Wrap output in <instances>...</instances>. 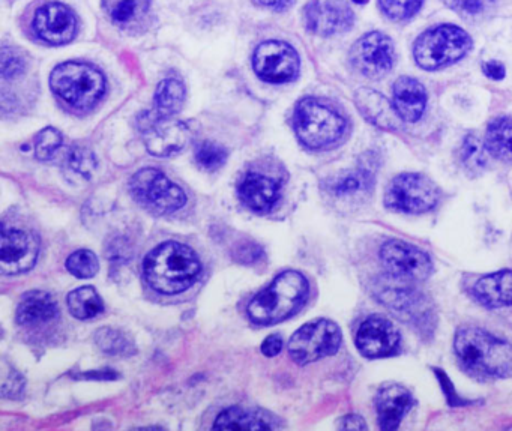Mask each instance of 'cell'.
Segmentation results:
<instances>
[{"mask_svg":"<svg viewBox=\"0 0 512 431\" xmlns=\"http://www.w3.org/2000/svg\"><path fill=\"white\" fill-rule=\"evenodd\" d=\"M353 2H355V4H365V2H367V0H353Z\"/></svg>","mask_w":512,"mask_h":431,"instance_id":"44","label":"cell"},{"mask_svg":"<svg viewBox=\"0 0 512 431\" xmlns=\"http://www.w3.org/2000/svg\"><path fill=\"white\" fill-rule=\"evenodd\" d=\"M455 355L461 367L476 379L512 376V344L476 326H464L455 334Z\"/></svg>","mask_w":512,"mask_h":431,"instance_id":"1","label":"cell"},{"mask_svg":"<svg viewBox=\"0 0 512 431\" xmlns=\"http://www.w3.org/2000/svg\"><path fill=\"white\" fill-rule=\"evenodd\" d=\"M130 190L140 205L157 214H173L187 203L182 188L152 167L140 170L131 178Z\"/></svg>","mask_w":512,"mask_h":431,"instance_id":"7","label":"cell"},{"mask_svg":"<svg viewBox=\"0 0 512 431\" xmlns=\"http://www.w3.org/2000/svg\"><path fill=\"white\" fill-rule=\"evenodd\" d=\"M34 31L44 43L53 46L70 43L77 31L76 16L67 5L50 2L35 13Z\"/></svg>","mask_w":512,"mask_h":431,"instance_id":"15","label":"cell"},{"mask_svg":"<svg viewBox=\"0 0 512 431\" xmlns=\"http://www.w3.org/2000/svg\"><path fill=\"white\" fill-rule=\"evenodd\" d=\"M485 76L493 80H502L505 77V67L500 62L490 61L484 64Z\"/></svg>","mask_w":512,"mask_h":431,"instance_id":"42","label":"cell"},{"mask_svg":"<svg viewBox=\"0 0 512 431\" xmlns=\"http://www.w3.org/2000/svg\"><path fill=\"white\" fill-rule=\"evenodd\" d=\"M139 127L145 136L146 148L155 157H172L181 152L190 140V128L184 122L160 118L154 112L143 115Z\"/></svg>","mask_w":512,"mask_h":431,"instance_id":"13","label":"cell"},{"mask_svg":"<svg viewBox=\"0 0 512 431\" xmlns=\"http://www.w3.org/2000/svg\"><path fill=\"white\" fill-rule=\"evenodd\" d=\"M281 187L275 179L260 173H248L239 185V197L247 208L269 212L277 205Z\"/></svg>","mask_w":512,"mask_h":431,"instance_id":"19","label":"cell"},{"mask_svg":"<svg viewBox=\"0 0 512 431\" xmlns=\"http://www.w3.org/2000/svg\"><path fill=\"white\" fill-rule=\"evenodd\" d=\"M50 86L58 97L74 109L94 107L106 92L103 74L85 62H65L50 76Z\"/></svg>","mask_w":512,"mask_h":431,"instance_id":"5","label":"cell"},{"mask_svg":"<svg viewBox=\"0 0 512 431\" xmlns=\"http://www.w3.org/2000/svg\"><path fill=\"white\" fill-rule=\"evenodd\" d=\"M95 167H97V161H95L94 154L89 152L88 149L77 148L68 155L67 169L70 170L74 176L89 179Z\"/></svg>","mask_w":512,"mask_h":431,"instance_id":"36","label":"cell"},{"mask_svg":"<svg viewBox=\"0 0 512 431\" xmlns=\"http://www.w3.org/2000/svg\"><path fill=\"white\" fill-rule=\"evenodd\" d=\"M380 260L394 280L424 281L433 272V262L425 251L398 239L383 244Z\"/></svg>","mask_w":512,"mask_h":431,"instance_id":"10","label":"cell"},{"mask_svg":"<svg viewBox=\"0 0 512 431\" xmlns=\"http://www.w3.org/2000/svg\"><path fill=\"white\" fill-rule=\"evenodd\" d=\"M185 103V88L179 80L166 79L160 82L155 91L154 113L160 118L169 119L181 112Z\"/></svg>","mask_w":512,"mask_h":431,"instance_id":"26","label":"cell"},{"mask_svg":"<svg viewBox=\"0 0 512 431\" xmlns=\"http://www.w3.org/2000/svg\"><path fill=\"white\" fill-rule=\"evenodd\" d=\"M58 302L44 290L28 292L17 308V322L20 325H44L58 316Z\"/></svg>","mask_w":512,"mask_h":431,"instance_id":"23","label":"cell"},{"mask_svg":"<svg viewBox=\"0 0 512 431\" xmlns=\"http://www.w3.org/2000/svg\"><path fill=\"white\" fill-rule=\"evenodd\" d=\"M62 146V134L56 128H46L37 136L35 155L38 160H52Z\"/></svg>","mask_w":512,"mask_h":431,"instance_id":"35","label":"cell"},{"mask_svg":"<svg viewBox=\"0 0 512 431\" xmlns=\"http://www.w3.org/2000/svg\"><path fill=\"white\" fill-rule=\"evenodd\" d=\"M472 47V38L466 31L452 25L428 29L416 40L413 56L424 70H439L463 59Z\"/></svg>","mask_w":512,"mask_h":431,"instance_id":"6","label":"cell"},{"mask_svg":"<svg viewBox=\"0 0 512 431\" xmlns=\"http://www.w3.org/2000/svg\"><path fill=\"white\" fill-rule=\"evenodd\" d=\"M67 269L74 277L86 280V278H92L97 275L100 263H98L97 256L92 251L79 250L68 257Z\"/></svg>","mask_w":512,"mask_h":431,"instance_id":"31","label":"cell"},{"mask_svg":"<svg viewBox=\"0 0 512 431\" xmlns=\"http://www.w3.org/2000/svg\"><path fill=\"white\" fill-rule=\"evenodd\" d=\"M310 284L298 271L278 275L248 304V316L256 325H275L296 313L307 301Z\"/></svg>","mask_w":512,"mask_h":431,"instance_id":"3","label":"cell"},{"mask_svg":"<svg viewBox=\"0 0 512 431\" xmlns=\"http://www.w3.org/2000/svg\"><path fill=\"white\" fill-rule=\"evenodd\" d=\"M293 127L302 145L328 149L343 139L346 119L334 107L317 98H305L296 106Z\"/></svg>","mask_w":512,"mask_h":431,"instance_id":"4","label":"cell"},{"mask_svg":"<svg viewBox=\"0 0 512 431\" xmlns=\"http://www.w3.org/2000/svg\"><path fill=\"white\" fill-rule=\"evenodd\" d=\"M473 296L487 308L512 305V271H499L484 275L473 286Z\"/></svg>","mask_w":512,"mask_h":431,"instance_id":"22","label":"cell"},{"mask_svg":"<svg viewBox=\"0 0 512 431\" xmlns=\"http://www.w3.org/2000/svg\"><path fill=\"white\" fill-rule=\"evenodd\" d=\"M227 160V151L217 143L203 142L196 148V161L209 172L220 169Z\"/></svg>","mask_w":512,"mask_h":431,"instance_id":"33","label":"cell"},{"mask_svg":"<svg viewBox=\"0 0 512 431\" xmlns=\"http://www.w3.org/2000/svg\"><path fill=\"white\" fill-rule=\"evenodd\" d=\"M68 308L74 317L80 320L92 319L103 313L104 301L97 290L91 286L73 290L67 298Z\"/></svg>","mask_w":512,"mask_h":431,"instance_id":"28","label":"cell"},{"mask_svg":"<svg viewBox=\"0 0 512 431\" xmlns=\"http://www.w3.org/2000/svg\"><path fill=\"white\" fill-rule=\"evenodd\" d=\"M394 107L401 121L418 122L427 107V92L418 80L400 77L394 85Z\"/></svg>","mask_w":512,"mask_h":431,"instance_id":"21","label":"cell"},{"mask_svg":"<svg viewBox=\"0 0 512 431\" xmlns=\"http://www.w3.org/2000/svg\"><path fill=\"white\" fill-rule=\"evenodd\" d=\"M350 61L362 76L380 79L394 67V43L380 32H371L353 44Z\"/></svg>","mask_w":512,"mask_h":431,"instance_id":"12","label":"cell"},{"mask_svg":"<svg viewBox=\"0 0 512 431\" xmlns=\"http://www.w3.org/2000/svg\"><path fill=\"white\" fill-rule=\"evenodd\" d=\"M355 103L361 115L380 130L397 131L401 118L388 100L373 89H359Z\"/></svg>","mask_w":512,"mask_h":431,"instance_id":"20","label":"cell"},{"mask_svg":"<svg viewBox=\"0 0 512 431\" xmlns=\"http://www.w3.org/2000/svg\"><path fill=\"white\" fill-rule=\"evenodd\" d=\"M40 254V242L32 233L25 230L2 229V247H0V266L8 275L31 271Z\"/></svg>","mask_w":512,"mask_h":431,"instance_id":"14","label":"cell"},{"mask_svg":"<svg viewBox=\"0 0 512 431\" xmlns=\"http://www.w3.org/2000/svg\"><path fill=\"white\" fill-rule=\"evenodd\" d=\"M413 406V397L404 386L385 385L377 392L376 413L380 428L397 430L406 413Z\"/></svg>","mask_w":512,"mask_h":431,"instance_id":"18","label":"cell"},{"mask_svg":"<svg viewBox=\"0 0 512 431\" xmlns=\"http://www.w3.org/2000/svg\"><path fill=\"white\" fill-rule=\"evenodd\" d=\"M353 20L355 17L352 10L341 0H314L305 8V25L308 31L322 37L349 31Z\"/></svg>","mask_w":512,"mask_h":431,"instance_id":"16","label":"cell"},{"mask_svg":"<svg viewBox=\"0 0 512 431\" xmlns=\"http://www.w3.org/2000/svg\"><path fill=\"white\" fill-rule=\"evenodd\" d=\"M202 272L199 257L187 245L164 242L143 260V277L155 292L178 295L190 289Z\"/></svg>","mask_w":512,"mask_h":431,"instance_id":"2","label":"cell"},{"mask_svg":"<svg viewBox=\"0 0 512 431\" xmlns=\"http://www.w3.org/2000/svg\"><path fill=\"white\" fill-rule=\"evenodd\" d=\"M485 148L497 160L512 163V119H494L488 125Z\"/></svg>","mask_w":512,"mask_h":431,"instance_id":"27","label":"cell"},{"mask_svg":"<svg viewBox=\"0 0 512 431\" xmlns=\"http://www.w3.org/2000/svg\"><path fill=\"white\" fill-rule=\"evenodd\" d=\"M148 5L149 0H118L110 10V16L116 25H131L140 13L148 10Z\"/></svg>","mask_w":512,"mask_h":431,"instance_id":"32","label":"cell"},{"mask_svg":"<svg viewBox=\"0 0 512 431\" xmlns=\"http://www.w3.org/2000/svg\"><path fill=\"white\" fill-rule=\"evenodd\" d=\"M460 160L470 175H478L487 166V148L479 142L478 137L469 134L461 146Z\"/></svg>","mask_w":512,"mask_h":431,"instance_id":"29","label":"cell"},{"mask_svg":"<svg viewBox=\"0 0 512 431\" xmlns=\"http://www.w3.org/2000/svg\"><path fill=\"white\" fill-rule=\"evenodd\" d=\"M274 425L269 424L263 418L262 413L251 412V410L242 409V407H230L223 410L215 419L214 430L221 431H253V430H272Z\"/></svg>","mask_w":512,"mask_h":431,"instance_id":"25","label":"cell"},{"mask_svg":"<svg viewBox=\"0 0 512 431\" xmlns=\"http://www.w3.org/2000/svg\"><path fill=\"white\" fill-rule=\"evenodd\" d=\"M0 65H2V77H4V79H14V77L23 74L26 68L25 59L20 56V53H17L14 49H10V47H4V49H2Z\"/></svg>","mask_w":512,"mask_h":431,"instance_id":"37","label":"cell"},{"mask_svg":"<svg viewBox=\"0 0 512 431\" xmlns=\"http://www.w3.org/2000/svg\"><path fill=\"white\" fill-rule=\"evenodd\" d=\"M373 173L368 169H359L346 173L334 182V193L337 196H352V194L368 191L373 185Z\"/></svg>","mask_w":512,"mask_h":431,"instance_id":"30","label":"cell"},{"mask_svg":"<svg viewBox=\"0 0 512 431\" xmlns=\"http://www.w3.org/2000/svg\"><path fill=\"white\" fill-rule=\"evenodd\" d=\"M283 349V338L280 335H269L262 344V353L268 358H274Z\"/></svg>","mask_w":512,"mask_h":431,"instance_id":"40","label":"cell"},{"mask_svg":"<svg viewBox=\"0 0 512 431\" xmlns=\"http://www.w3.org/2000/svg\"><path fill=\"white\" fill-rule=\"evenodd\" d=\"M379 5L386 17L401 22L418 13L422 0H379Z\"/></svg>","mask_w":512,"mask_h":431,"instance_id":"34","label":"cell"},{"mask_svg":"<svg viewBox=\"0 0 512 431\" xmlns=\"http://www.w3.org/2000/svg\"><path fill=\"white\" fill-rule=\"evenodd\" d=\"M409 289L410 287H391V290H383L380 299L386 307L395 311L400 319L409 320V317H412L413 322L419 323L422 317H427V308L424 307L425 299L419 293Z\"/></svg>","mask_w":512,"mask_h":431,"instance_id":"24","label":"cell"},{"mask_svg":"<svg viewBox=\"0 0 512 431\" xmlns=\"http://www.w3.org/2000/svg\"><path fill=\"white\" fill-rule=\"evenodd\" d=\"M253 68L266 83H289L298 77L301 61L298 53L283 41H265L253 56Z\"/></svg>","mask_w":512,"mask_h":431,"instance_id":"11","label":"cell"},{"mask_svg":"<svg viewBox=\"0 0 512 431\" xmlns=\"http://www.w3.org/2000/svg\"><path fill=\"white\" fill-rule=\"evenodd\" d=\"M254 2L272 10H286L293 4V0H254Z\"/></svg>","mask_w":512,"mask_h":431,"instance_id":"43","label":"cell"},{"mask_svg":"<svg viewBox=\"0 0 512 431\" xmlns=\"http://www.w3.org/2000/svg\"><path fill=\"white\" fill-rule=\"evenodd\" d=\"M98 344L107 353H124L130 347L127 338L112 329H104L98 334Z\"/></svg>","mask_w":512,"mask_h":431,"instance_id":"38","label":"cell"},{"mask_svg":"<svg viewBox=\"0 0 512 431\" xmlns=\"http://www.w3.org/2000/svg\"><path fill=\"white\" fill-rule=\"evenodd\" d=\"M355 343L365 358H386L397 352L400 346V332L388 320L370 317L359 326Z\"/></svg>","mask_w":512,"mask_h":431,"instance_id":"17","label":"cell"},{"mask_svg":"<svg viewBox=\"0 0 512 431\" xmlns=\"http://www.w3.org/2000/svg\"><path fill=\"white\" fill-rule=\"evenodd\" d=\"M338 428H341V430H367V424L361 416L347 415L340 419Z\"/></svg>","mask_w":512,"mask_h":431,"instance_id":"41","label":"cell"},{"mask_svg":"<svg viewBox=\"0 0 512 431\" xmlns=\"http://www.w3.org/2000/svg\"><path fill=\"white\" fill-rule=\"evenodd\" d=\"M445 2L449 7L464 11V13L478 14L484 10L482 0H445Z\"/></svg>","mask_w":512,"mask_h":431,"instance_id":"39","label":"cell"},{"mask_svg":"<svg viewBox=\"0 0 512 431\" xmlns=\"http://www.w3.org/2000/svg\"><path fill=\"white\" fill-rule=\"evenodd\" d=\"M439 188L427 176L403 173L392 179L385 193L386 208L404 214H425L436 208Z\"/></svg>","mask_w":512,"mask_h":431,"instance_id":"9","label":"cell"},{"mask_svg":"<svg viewBox=\"0 0 512 431\" xmlns=\"http://www.w3.org/2000/svg\"><path fill=\"white\" fill-rule=\"evenodd\" d=\"M341 331L328 319L308 322L292 335L289 341L290 358L299 365L311 364L335 355L341 346Z\"/></svg>","mask_w":512,"mask_h":431,"instance_id":"8","label":"cell"}]
</instances>
